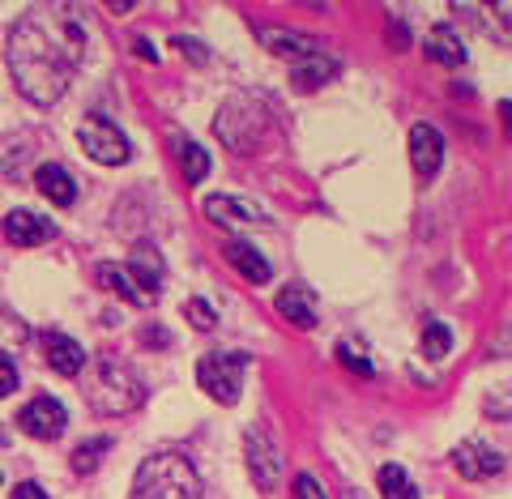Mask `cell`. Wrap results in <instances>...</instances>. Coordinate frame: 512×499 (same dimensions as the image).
<instances>
[{"label":"cell","mask_w":512,"mask_h":499,"mask_svg":"<svg viewBox=\"0 0 512 499\" xmlns=\"http://www.w3.org/2000/svg\"><path fill=\"white\" fill-rule=\"evenodd\" d=\"M86 60V26L69 9H30L9 30L5 64L30 103L52 107Z\"/></svg>","instance_id":"cell-1"},{"label":"cell","mask_w":512,"mask_h":499,"mask_svg":"<svg viewBox=\"0 0 512 499\" xmlns=\"http://www.w3.org/2000/svg\"><path fill=\"white\" fill-rule=\"evenodd\" d=\"M133 499H205L192 461L180 453H154L133 478Z\"/></svg>","instance_id":"cell-2"},{"label":"cell","mask_w":512,"mask_h":499,"mask_svg":"<svg viewBox=\"0 0 512 499\" xmlns=\"http://www.w3.org/2000/svg\"><path fill=\"white\" fill-rule=\"evenodd\" d=\"M86 393H90V406L99 414H128L133 406H141L146 384H141V376L128 363H120L116 354H103V359H94Z\"/></svg>","instance_id":"cell-3"},{"label":"cell","mask_w":512,"mask_h":499,"mask_svg":"<svg viewBox=\"0 0 512 499\" xmlns=\"http://www.w3.org/2000/svg\"><path fill=\"white\" fill-rule=\"evenodd\" d=\"M244 372H248V354L244 350H227V354L214 350V354H205V359L197 363V384L214 401H222V406H235L239 393H244Z\"/></svg>","instance_id":"cell-4"},{"label":"cell","mask_w":512,"mask_h":499,"mask_svg":"<svg viewBox=\"0 0 512 499\" xmlns=\"http://www.w3.org/2000/svg\"><path fill=\"white\" fill-rule=\"evenodd\" d=\"M261 128H265V107L252 99H231L214 120V133L227 141L235 154H252V146L261 141Z\"/></svg>","instance_id":"cell-5"},{"label":"cell","mask_w":512,"mask_h":499,"mask_svg":"<svg viewBox=\"0 0 512 499\" xmlns=\"http://www.w3.org/2000/svg\"><path fill=\"white\" fill-rule=\"evenodd\" d=\"M77 141H82V150L94 158V163H103V167L128 163V141H124V133L111 120H103V116H90L82 128H77Z\"/></svg>","instance_id":"cell-6"},{"label":"cell","mask_w":512,"mask_h":499,"mask_svg":"<svg viewBox=\"0 0 512 499\" xmlns=\"http://www.w3.org/2000/svg\"><path fill=\"white\" fill-rule=\"evenodd\" d=\"M244 453H248V474L256 478V487H261V491H278V482H282V457H278L274 440H269L261 427L248 431Z\"/></svg>","instance_id":"cell-7"},{"label":"cell","mask_w":512,"mask_h":499,"mask_svg":"<svg viewBox=\"0 0 512 499\" xmlns=\"http://www.w3.org/2000/svg\"><path fill=\"white\" fill-rule=\"evenodd\" d=\"M64 423H69V414H64V406L56 397H35V401H26L22 414H18V427L26 431L30 440H56Z\"/></svg>","instance_id":"cell-8"},{"label":"cell","mask_w":512,"mask_h":499,"mask_svg":"<svg viewBox=\"0 0 512 499\" xmlns=\"http://www.w3.org/2000/svg\"><path fill=\"white\" fill-rule=\"evenodd\" d=\"M453 465H457L461 478L483 482V478L504 474V453H500V448H491V444H483V440H466L453 453Z\"/></svg>","instance_id":"cell-9"},{"label":"cell","mask_w":512,"mask_h":499,"mask_svg":"<svg viewBox=\"0 0 512 499\" xmlns=\"http://www.w3.org/2000/svg\"><path fill=\"white\" fill-rule=\"evenodd\" d=\"M410 163H414V171H419L423 180H431V175L440 171V163H444V137H440L436 124H414L410 128Z\"/></svg>","instance_id":"cell-10"},{"label":"cell","mask_w":512,"mask_h":499,"mask_svg":"<svg viewBox=\"0 0 512 499\" xmlns=\"http://www.w3.org/2000/svg\"><path fill=\"white\" fill-rule=\"evenodd\" d=\"M43 350H47V363H52V372H60V376H82L86 363H90L86 346L73 342L69 333H47L43 337Z\"/></svg>","instance_id":"cell-11"},{"label":"cell","mask_w":512,"mask_h":499,"mask_svg":"<svg viewBox=\"0 0 512 499\" xmlns=\"http://www.w3.org/2000/svg\"><path fill=\"white\" fill-rule=\"evenodd\" d=\"M52 235H56L52 218H39V214H30V209H13V214L5 218V239L18 244V248H39Z\"/></svg>","instance_id":"cell-12"},{"label":"cell","mask_w":512,"mask_h":499,"mask_svg":"<svg viewBox=\"0 0 512 499\" xmlns=\"http://www.w3.org/2000/svg\"><path fill=\"white\" fill-rule=\"evenodd\" d=\"M205 214H210V222H218V227H252V222H261V209H256V201H244V197H205Z\"/></svg>","instance_id":"cell-13"},{"label":"cell","mask_w":512,"mask_h":499,"mask_svg":"<svg viewBox=\"0 0 512 499\" xmlns=\"http://www.w3.org/2000/svg\"><path fill=\"white\" fill-rule=\"evenodd\" d=\"M278 312L291 320V325L312 329L320 320V299H316V291H308V286H286L278 295Z\"/></svg>","instance_id":"cell-14"},{"label":"cell","mask_w":512,"mask_h":499,"mask_svg":"<svg viewBox=\"0 0 512 499\" xmlns=\"http://www.w3.org/2000/svg\"><path fill=\"white\" fill-rule=\"evenodd\" d=\"M35 184H39V192L47 201H52L56 209H69L73 201H77V184H73V175L64 171L60 163H43L39 171H35Z\"/></svg>","instance_id":"cell-15"},{"label":"cell","mask_w":512,"mask_h":499,"mask_svg":"<svg viewBox=\"0 0 512 499\" xmlns=\"http://www.w3.org/2000/svg\"><path fill=\"white\" fill-rule=\"evenodd\" d=\"M222 256H227V261L244 273L248 282H269L274 278V269H269V261L261 252H256L252 244H244V239H227V244H222Z\"/></svg>","instance_id":"cell-16"},{"label":"cell","mask_w":512,"mask_h":499,"mask_svg":"<svg viewBox=\"0 0 512 499\" xmlns=\"http://www.w3.org/2000/svg\"><path fill=\"white\" fill-rule=\"evenodd\" d=\"M427 56L444 64V69H457V64H466V47H461V35L453 26H431L427 30Z\"/></svg>","instance_id":"cell-17"},{"label":"cell","mask_w":512,"mask_h":499,"mask_svg":"<svg viewBox=\"0 0 512 499\" xmlns=\"http://www.w3.org/2000/svg\"><path fill=\"white\" fill-rule=\"evenodd\" d=\"M329 77H338V60L325 56L320 47L295 60V82H299V90H316V86H325Z\"/></svg>","instance_id":"cell-18"},{"label":"cell","mask_w":512,"mask_h":499,"mask_svg":"<svg viewBox=\"0 0 512 499\" xmlns=\"http://www.w3.org/2000/svg\"><path fill=\"white\" fill-rule=\"evenodd\" d=\"M261 39H265V47H269L274 56H295V60L320 47L312 35H303V30H282V26H265Z\"/></svg>","instance_id":"cell-19"},{"label":"cell","mask_w":512,"mask_h":499,"mask_svg":"<svg viewBox=\"0 0 512 499\" xmlns=\"http://www.w3.org/2000/svg\"><path fill=\"white\" fill-rule=\"evenodd\" d=\"M128 278H133V286H141V295H158V282H163V261H158V252L150 248H137L133 261H128Z\"/></svg>","instance_id":"cell-20"},{"label":"cell","mask_w":512,"mask_h":499,"mask_svg":"<svg viewBox=\"0 0 512 499\" xmlns=\"http://www.w3.org/2000/svg\"><path fill=\"white\" fill-rule=\"evenodd\" d=\"M94 278H99V286H103V291L120 295L124 303H146V295L137 291V286H133V278H128V273H124L120 265H99V269H94Z\"/></svg>","instance_id":"cell-21"},{"label":"cell","mask_w":512,"mask_h":499,"mask_svg":"<svg viewBox=\"0 0 512 499\" xmlns=\"http://www.w3.org/2000/svg\"><path fill=\"white\" fill-rule=\"evenodd\" d=\"M376 482H380V495L384 499H419V491H414V482L406 478L402 465H380Z\"/></svg>","instance_id":"cell-22"},{"label":"cell","mask_w":512,"mask_h":499,"mask_svg":"<svg viewBox=\"0 0 512 499\" xmlns=\"http://www.w3.org/2000/svg\"><path fill=\"white\" fill-rule=\"evenodd\" d=\"M175 154H180V171H184L188 184H201L205 175H210V154H205L197 141H180V150Z\"/></svg>","instance_id":"cell-23"},{"label":"cell","mask_w":512,"mask_h":499,"mask_svg":"<svg viewBox=\"0 0 512 499\" xmlns=\"http://www.w3.org/2000/svg\"><path fill=\"white\" fill-rule=\"evenodd\" d=\"M26 342H30V325L18 312H9L5 303H0V350H18Z\"/></svg>","instance_id":"cell-24"},{"label":"cell","mask_w":512,"mask_h":499,"mask_svg":"<svg viewBox=\"0 0 512 499\" xmlns=\"http://www.w3.org/2000/svg\"><path fill=\"white\" fill-rule=\"evenodd\" d=\"M453 350V333H448L444 320H427L423 329V354L427 359H444V354Z\"/></svg>","instance_id":"cell-25"},{"label":"cell","mask_w":512,"mask_h":499,"mask_svg":"<svg viewBox=\"0 0 512 499\" xmlns=\"http://www.w3.org/2000/svg\"><path fill=\"white\" fill-rule=\"evenodd\" d=\"M184 316H188V325L201 329V333H210V329L218 325V312H214L205 299H184Z\"/></svg>","instance_id":"cell-26"},{"label":"cell","mask_w":512,"mask_h":499,"mask_svg":"<svg viewBox=\"0 0 512 499\" xmlns=\"http://www.w3.org/2000/svg\"><path fill=\"white\" fill-rule=\"evenodd\" d=\"M338 359L350 367V372H359V376H372V359H367V354H363V346H355V342H350V337H346V342H338Z\"/></svg>","instance_id":"cell-27"},{"label":"cell","mask_w":512,"mask_h":499,"mask_svg":"<svg viewBox=\"0 0 512 499\" xmlns=\"http://www.w3.org/2000/svg\"><path fill=\"white\" fill-rule=\"evenodd\" d=\"M107 448H111V440H90V444H82V448L73 453V470H77V474H90L94 465H99V453H107Z\"/></svg>","instance_id":"cell-28"},{"label":"cell","mask_w":512,"mask_h":499,"mask_svg":"<svg viewBox=\"0 0 512 499\" xmlns=\"http://www.w3.org/2000/svg\"><path fill=\"white\" fill-rule=\"evenodd\" d=\"M295 499H325V487H320L312 474H299L295 478Z\"/></svg>","instance_id":"cell-29"},{"label":"cell","mask_w":512,"mask_h":499,"mask_svg":"<svg viewBox=\"0 0 512 499\" xmlns=\"http://www.w3.org/2000/svg\"><path fill=\"white\" fill-rule=\"evenodd\" d=\"M13 389H18V367H13L5 354H0V397H9Z\"/></svg>","instance_id":"cell-30"},{"label":"cell","mask_w":512,"mask_h":499,"mask_svg":"<svg viewBox=\"0 0 512 499\" xmlns=\"http://www.w3.org/2000/svg\"><path fill=\"white\" fill-rule=\"evenodd\" d=\"M13 499H47V491L39 487V482H18V491H13Z\"/></svg>","instance_id":"cell-31"},{"label":"cell","mask_w":512,"mask_h":499,"mask_svg":"<svg viewBox=\"0 0 512 499\" xmlns=\"http://www.w3.org/2000/svg\"><path fill=\"white\" fill-rule=\"evenodd\" d=\"M137 52H141V56H146V60H158V52H154V47H150V39H137Z\"/></svg>","instance_id":"cell-32"},{"label":"cell","mask_w":512,"mask_h":499,"mask_svg":"<svg viewBox=\"0 0 512 499\" xmlns=\"http://www.w3.org/2000/svg\"><path fill=\"white\" fill-rule=\"evenodd\" d=\"M342 499H363V495H355V491H346V495H342Z\"/></svg>","instance_id":"cell-33"}]
</instances>
